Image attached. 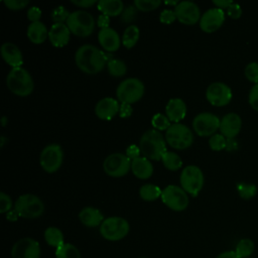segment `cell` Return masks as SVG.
I'll return each instance as SVG.
<instances>
[{"label":"cell","mask_w":258,"mask_h":258,"mask_svg":"<svg viewBox=\"0 0 258 258\" xmlns=\"http://www.w3.org/2000/svg\"><path fill=\"white\" fill-rule=\"evenodd\" d=\"M141 258H145V257H141Z\"/></svg>","instance_id":"cell-59"},{"label":"cell","mask_w":258,"mask_h":258,"mask_svg":"<svg viewBox=\"0 0 258 258\" xmlns=\"http://www.w3.org/2000/svg\"><path fill=\"white\" fill-rule=\"evenodd\" d=\"M242 127L241 117L236 113L226 114L220 122V131L227 139H234Z\"/></svg>","instance_id":"cell-18"},{"label":"cell","mask_w":258,"mask_h":258,"mask_svg":"<svg viewBox=\"0 0 258 258\" xmlns=\"http://www.w3.org/2000/svg\"><path fill=\"white\" fill-rule=\"evenodd\" d=\"M226 144H227V138L222 134H214L210 137L209 145L212 150L220 151L222 149H225Z\"/></svg>","instance_id":"cell-39"},{"label":"cell","mask_w":258,"mask_h":258,"mask_svg":"<svg viewBox=\"0 0 258 258\" xmlns=\"http://www.w3.org/2000/svg\"><path fill=\"white\" fill-rule=\"evenodd\" d=\"M179 181L187 194L197 197L204 185V173L199 166L187 165L181 170Z\"/></svg>","instance_id":"cell-9"},{"label":"cell","mask_w":258,"mask_h":258,"mask_svg":"<svg viewBox=\"0 0 258 258\" xmlns=\"http://www.w3.org/2000/svg\"><path fill=\"white\" fill-rule=\"evenodd\" d=\"M97 7L103 14L108 16H118L125 8L121 0H100L97 3Z\"/></svg>","instance_id":"cell-27"},{"label":"cell","mask_w":258,"mask_h":258,"mask_svg":"<svg viewBox=\"0 0 258 258\" xmlns=\"http://www.w3.org/2000/svg\"><path fill=\"white\" fill-rule=\"evenodd\" d=\"M176 19L186 25H194L201 19V11L199 6L192 1H179L174 7Z\"/></svg>","instance_id":"cell-15"},{"label":"cell","mask_w":258,"mask_h":258,"mask_svg":"<svg viewBox=\"0 0 258 258\" xmlns=\"http://www.w3.org/2000/svg\"><path fill=\"white\" fill-rule=\"evenodd\" d=\"M214 5H216L217 8H220V9H228L234 2L231 1V0H214L213 1Z\"/></svg>","instance_id":"cell-52"},{"label":"cell","mask_w":258,"mask_h":258,"mask_svg":"<svg viewBox=\"0 0 258 258\" xmlns=\"http://www.w3.org/2000/svg\"><path fill=\"white\" fill-rule=\"evenodd\" d=\"M134 6L140 11L155 10L161 4L160 0H134Z\"/></svg>","instance_id":"cell-38"},{"label":"cell","mask_w":258,"mask_h":258,"mask_svg":"<svg viewBox=\"0 0 258 258\" xmlns=\"http://www.w3.org/2000/svg\"><path fill=\"white\" fill-rule=\"evenodd\" d=\"M141 153L149 160H161L166 150V140L161 132L156 129L145 131L139 141Z\"/></svg>","instance_id":"cell-2"},{"label":"cell","mask_w":258,"mask_h":258,"mask_svg":"<svg viewBox=\"0 0 258 258\" xmlns=\"http://www.w3.org/2000/svg\"><path fill=\"white\" fill-rule=\"evenodd\" d=\"M11 256L12 258H39L40 246L32 238H22L13 245Z\"/></svg>","instance_id":"cell-16"},{"label":"cell","mask_w":258,"mask_h":258,"mask_svg":"<svg viewBox=\"0 0 258 258\" xmlns=\"http://www.w3.org/2000/svg\"><path fill=\"white\" fill-rule=\"evenodd\" d=\"M109 23H110V18H109L108 15H105V14L99 15L98 20H97V25H98L101 29H102V28L109 27Z\"/></svg>","instance_id":"cell-51"},{"label":"cell","mask_w":258,"mask_h":258,"mask_svg":"<svg viewBox=\"0 0 258 258\" xmlns=\"http://www.w3.org/2000/svg\"><path fill=\"white\" fill-rule=\"evenodd\" d=\"M79 219L83 225L90 228H94L99 225L101 226L105 220L101 211L93 207H85L82 209L79 213Z\"/></svg>","instance_id":"cell-24"},{"label":"cell","mask_w":258,"mask_h":258,"mask_svg":"<svg viewBox=\"0 0 258 258\" xmlns=\"http://www.w3.org/2000/svg\"><path fill=\"white\" fill-rule=\"evenodd\" d=\"M225 21V13L220 8L208 9L200 19V27L206 33H212L218 30Z\"/></svg>","instance_id":"cell-17"},{"label":"cell","mask_w":258,"mask_h":258,"mask_svg":"<svg viewBox=\"0 0 258 258\" xmlns=\"http://www.w3.org/2000/svg\"><path fill=\"white\" fill-rule=\"evenodd\" d=\"M50 16L54 23H64V21H67V19L70 16V12L67 10L64 6L59 5L53 8V10L50 13Z\"/></svg>","instance_id":"cell-37"},{"label":"cell","mask_w":258,"mask_h":258,"mask_svg":"<svg viewBox=\"0 0 258 258\" xmlns=\"http://www.w3.org/2000/svg\"><path fill=\"white\" fill-rule=\"evenodd\" d=\"M131 170L140 179H147L153 173V165L145 156H139L131 160Z\"/></svg>","instance_id":"cell-25"},{"label":"cell","mask_w":258,"mask_h":258,"mask_svg":"<svg viewBox=\"0 0 258 258\" xmlns=\"http://www.w3.org/2000/svg\"><path fill=\"white\" fill-rule=\"evenodd\" d=\"M244 73H245L246 79L249 82L254 83L255 85L258 84V62H256V61L249 62L246 66Z\"/></svg>","instance_id":"cell-40"},{"label":"cell","mask_w":258,"mask_h":258,"mask_svg":"<svg viewBox=\"0 0 258 258\" xmlns=\"http://www.w3.org/2000/svg\"><path fill=\"white\" fill-rule=\"evenodd\" d=\"M66 23L71 32L80 37H87L91 35L96 25L94 16L85 10H76L71 12Z\"/></svg>","instance_id":"cell-4"},{"label":"cell","mask_w":258,"mask_h":258,"mask_svg":"<svg viewBox=\"0 0 258 258\" xmlns=\"http://www.w3.org/2000/svg\"><path fill=\"white\" fill-rule=\"evenodd\" d=\"M237 148V143L235 142L234 139H227V144H226V149L227 150H233Z\"/></svg>","instance_id":"cell-55"},{"label":"cell","mask_w":258,"mask_h":258,"mask_svg":"<svg viewBox=\"0 0 258 258\" xmlns=\"http://www.w3.org/2000/svg\"><path fill=\"white\" fill-rule=\"evenodd\" d=\"M129 230V223L121 217H109L100 226V234L109 241H119L125 238Z\"/></svg>","instance_id":"cell-8"},{"label":"cell","mask_w":258,"mask_h":258,"mask_svg":"<svg viewBox=\"0 0 258 258\" xmlns=\"http://www.w3.org/2000/svg\"><path fill=\"white\" fill-rule=\"evenodd\" d=\"M103 169L112 177H121L131 169V159L124 153H111L104 159Z\"/></svg>","instance_id":"cell-12"},{"label":"cell","mask_w":258,"mask_h":258,"mask_svg":"<svg viewBox=\"0 0 258 258\" xmlns=\"http://www.w3.org/2000/svg\"><path fill=\"white\" fill-rule=\"evenodd\" d=\"M1 56L12 68H19L23 63V55L19 47L12 42H4L0 48Z\"/></svg>","instance_id":"cell-22"},{"label":"cell","mask_w":258,"mask_h":258,"mask_svg":"<svg viewBox=\"0 0 258 258\" xmlns=\"http://www.w3.org/2000/svg\"><path fill=\"white\" fill-rule=\"evenodd\" d=\"M249 104L255 111L258 112V84L254 85L250 92H249V98H248Z\"/></svg>","instance_id":"cell-45"},{"label":"cell","mask_w":258,"mask_h":258,"mask_svg":"<svg viewBox=\"0 0 258 258\" xmlns=\"http://www.w3.org/2000/svg\"><path fill=\"white\" fill-rule=\"evenodd\" d=\"M119 102L111 97H105L101 99L95 106V114L102 120H111L119 113Z\"/></svg>","instance_id":"cell-20"},{"label":"cell","mask_w":258,"mask_h":258,"mask_svg":"<svg viewBox=\"0 0 258 258\" xmlns=\"http://www.w3.org/2000/svg\"><path fill=\"white\" fill-rule=\"evenodd\" d=\"M4 5L10 10H21L29 4L28 0H4Z\"/></svg>","instance_id":"cell-43"},{"label":"cell","mask_w":258,"mask_h":258,"mask_svg":"<svg viewBox=\"0 0 258 258\" xmlns=\"http://www.w3.org/2000/svg\"><path fill=\"white\" fill-rule=\"evenodd\" d=\"M161 161L164 167L171 171H175L182 166V160L180 156L172 151H166L162 156Z\"/></svg>","instance_id":"cell-31"},{"label":"cell","mask_w":258,"mask_h":258,"mask_svg":"<svg viewBox=\"0 0 258 258\" xmlns=\"http://www.w3.org/2000/svg\"><path fill=\"white\" fill-rule=\"evenodd\" d=\"M44 239L45 242L55 249L63 244V234L62 232L56 227H48L44 231Z\"/></svg>","instance_id":"cell-28"},{"label":"cell","mask_w":258,"mask_h":258,"mask_svg":"<svg viewBox=\"0 0 258 258\" xmlns=\"http://www.w3.org/2000/svg\"><path fill=\"white\" fill-rule=\"evenodd\" d=\"M137 11L138 9L134 6V4L128 5L121 13V21L123 23H131L133 20H135L137 16Z\"/></svg>","instance_id":"cell-41"},{"label":"cell","mask_w":258,"mask_h":258,"mask_svg":"<svg viewBox=\"0 0 258 258\" xmlns=\"http://www.w3.org/2000/svg\"><path fill=\"white\" fill-rule=\"evenodd\" d=\"M165 140L172 148L182 150L194 143V134L184 124L173 123L165 131Z\"/></svg>","instance_id":"cell-7"},{"label":"cell","mask_w":258,"mask_h":258,"mask_svg":"<svg viewBox=\"0 0 258 258\" xmlns=\"http://www.w3.org/2000/svg\"><path fill=\"white\" fill-rule=\"evenodd\" d=\"M18 217H19V216H18V214L16 213V211H15V210H11V211H9V212L7 213V215H6V219H7L8 221H11V222L16 221Z\"/></svg>","instance_id":"cell-54"},{"label":"cell","mask_w":258,"mask_h":258,"mask_svg":"<svg viewBox=\"0 0 258 258\" xmlns=\"http://www.w3.org/2000/svg\"><path fill=\"white\" fill-rule=\"evenodd\" d=\"M206 98L213 106L223 107L232 100V91L228 85L222 82H215L207 88Z\"/></svg>","instance_id":"cell-14"},{"label":"cell","mask_w":258,"mask_h":258,"mask_svg":"<svg viewBox=\"0 0 258 258\" xmlns=\"http://www.w3.org/2000/svg\"><path fill=\"white\" fill-rule=\"evenodd\" d=\"M55 258H81V253L75 245L63 243L55 249Z\"/></svg>","instance_id":"cell-32"},{"label":"cell","mask_w":258,"mask_h":258,"mask_svg":"<svg viewBox=\"0 0 258 258\" xmlns=\"http://www.w3.org/2000/svg\"><path fill=\"white\" fill-rule=\"evenodd\" d=\"M141 153V150L139 148V146H137L136 144H131L126 148V155L131 159H135L137 157H139V154Z\"/></svg>","instance_id":"cell-48"},{"label":"cell","mask_w":258,"mask_h":258,"mask_svg":"<svg viewBox=\"0 0 258 258\" xmlns=\"http://www.w3.org/2000/svg\"><path fill=\"white\" fill-rule=\"evenodd\" d=\"M27 37L28 39L36 44L42 43L48 37V30L46 25L41 21L30 22L27 27Z\"/></svg>","instance_id":"cell-26"},{"label":"cell","mask_w":258,"mask_h":258,"mask_svg":"<svg viewBox=\"0 0 258 258\" xmlns=\"http://www.w3.org/2000/svg\"><path fill=\"white\" fill-rule=\"evenodd\" d=\"M75 61L82 72L89 75L100 73L107 64L105 52L93 44L81 45L75 53Z\"/></svg>","instance_id":"cell-1"},{"label":"cell","mask_w":258,"mask_h":258,"mask_svg":"<svg viewBox=\"0 0 258 258\" xmlns=\"http://www.w3.org/2000/svg\"><path fill=\"white\" fill-rule=\"evenodd\" d=\"M133 108L131 107V104L127 103H121L120 109H119V115L121 118H128L132 115Z\"/></svg>","instance_id":"cell-49"},{"label":"cell","mask_w":258,"mask_h":258,"mask_svg":"<svg viewBox=\"0 0 258 258\" xmlns=\"http://www.w3.org/2000/svg\"><path fill=\"white\" fill-rule=\"evenodd\" d=\"M175 19V12L171 9H163L159 14V21L164 24H171Z\"/></svg>","instance_id":"cell-44"},{"label":"cell","mask_w":258,"mask_h":258,"mask_svg":"<svg viewBox=\"0 0 258 258\" xmlns=\"http://www.w3.org/2000/svg\"><path fill=\"white\" fill-rule=\"evenodd\" d=\"M227 13L228 15L233 18V19H238L241 17L242 15V8L239 4L233 3L228 9H227Z\"/></svg>","instance_id":"cell-47"},{"label":"cell","mask_w":258,"mask_h":258,"mask_svg":"<svg viewBox=\"0 0 258 258\" xmlns=\"http://www.w3.org/2000/svg\"><path fill=\"white\" fill-rule=\"evenodd\" d=\"M217 258H239L235 251H225L217 256Z\"/></svg>","instance_id":"cell-53"},{"label":"cell","mask_w":258,"mask_h":258,"mask_svg":"<svg viewBox=\"0 0 258 258\" xmlns=\"http://www.w3.org/2000/svg\"><path fill=\"white\" fill-rule=\"evenodd\" d=\"M164 3L165 4H167V5H173L174 7L179 3V1H177V0H174V1H168V0H165L164 1Z\"/></svg>","instance_id":"cell-56"},{"label":"cell","mask_w":258,"mask_h":258,"mask_svg":"<svg viewBox=\"0 0 258 258\" xmlns=\"http://www.w3.org/2000/svg\"><path fill=\"white\" fill-rule=\"evenodd\" d=\"M71 2L74 5L81 7V8H88V7H91L94 4L98 3L96 0H72Z\"/></svg>","instance_id":"cell-50"},{"label":"cell","mask_w":258,"mask_h":258,"mask_svg":"<svg viewBox=\"0 0 258 258\" xmlns=\"http://www.w3.org/2000/svg\"><path fill=\"white\" fill-rule=\"evenodd\" d=\"M14 210L19 217L25 219H36L44 212V204L35 195H21L14 204Z\"/></svg>","instance_id":"cell-5"},{"label":"cell","mask_w":258,"mask_h":258,"mask_svg":"<svg viewBox=\"0 0 258 258\" xmlns=\"http://www.w3.org/2000/svg\"><path fill=\"white\" fill-rule=\"evenodd\" d=\"M98 40L101 46L107 52H110V53L118 50L122 41L118 32L111 27L100 29L98 32Z\"/></svg>","instance_id":"cell-19"},{"label":"cell","mask_w":258,"mask_h":258,"mask_svg":"<svg viewBox=\"0 0 258 258\" xmlns=\"http://www.w3.org/2000/svg\"><path fill=\"white\" fill-rule=\"evenodd\" d=\"M63 160V151L59 144L51 143L46 145L40 153L39 162L42 169L48 173L59 169Z\"/></svg>","instance_id":"cell-11"},{"label":"cell","mask_w":258,"mask_h":258,"mask_svg":"<svg viewBox=\"0 0 258 258\" xmlns=\"http://www.w3.org/2000/svg\"><path fill=\"white\" fill-rule=\"evenodd\" d=\"M6 141H8V140L6 139V137H5L4 135H2V136H1V143H0L1 147H3V146L5 145V142H6Z\"/></svg>","instance_id":"cell-58"},{"label":"cell","mask_w":258,"mask_h":258,"mask_svg":"<svg viewBox=\"0 0 258 258\" xmlns=\"http://www.w3.org/2000/svg\"><path fill=\"white\" fill-rule=\"evenodd\" d=\"M139 34H140V31L136 25H134V24L128 25L122 35L123 45L127 48L133 47L139 39Z\"/></svg>","instance_id":"cell-29"},{"label":"cell","mask_w":258,"mask_h":258,"mask_svg":"<svg viewBox=\"0 0 258 258\" xmlns=\"http://www.w3.org/2000/svg\"><path fill=\"white\" fill-rule=\"evenodd\" d=\"M255 249L254 242L249 238L241 239L235 249V253L238 255L239 258H247L252 255Z\"/></svg>","instance_id":"cell-33"},{"label":"cell","mask_w":258,"mask_h":258,"mask_svg":"<svg viewBox=\"0 0 258 258\" xmlns=\"http://www.w3.org/2000/svg\"><path fill=\"white\" fill-rule=\"evenodd\" d=\"M6 85L13 94L20 97L30 95L34 89V83L30 73L22 67L12 68L9 71L6 77Z\"/></svg>","instance_id":"cell-3"},{"label":"cell","mask_w":258,"mask_h":258,"mask_svg":"<svg viewBox=\"0 0 258 258\" xmlns=\"http://www.w3.org/2000/svg\"><path fill=\"white\" fill-rule=\"evenodd\" d=\"M7 123H8V118L6 116H2L1 117V125L3 127H5L7 125Z\"/></svg>","instance_id":"cell-57"},{"label":"cell","mask_w":258,"mask_h":258,"mask_svg":"<svg viewBox=\"0 0 258 258\" xmlns=\"http://www.w3.org/2000/svg\"><path fill=\"white\" fill-rule=\"evenodd\" d=\"M145 91V86L137 78H128L123 80L117 87L116 96L121 103L133 104L139 101Z\"/></svg>","instance_id":"cell-6"},{"label":"cell","mask_w":258,"mask_h":258,"mask_svg":"<svg viewBox=\"0 0 258 258\" xmlns=\"http://www.w3.org/2000/svg\"><path fill=\"white\" fill-rule=\"evenodd\" d=\"M12 205L13 204H12L11 198L4 191H1L0 192V213L1 214L8 213L9 211H11Z\"/></svg>","instance_id":"cell-42"},{"label":"cell","mask_w":258,"mask_h":258,"mask_svg":"<svg viewBox=\"0 0 258 258\" xmlns=\"http://www.w3.org/2000/svg\"><path fill=\"white\" fill-rule=\"evenodd\" d=\"M107 69H108L109 74L113 77H116V78L124 76L127 72L126 63L123 60L119 59V58H113L110 61H108L107 62Z\"/></svg>","instance_id":"cell-34"},{"label":"cell","mask_w":258,"mask_h":258,"mask_svg":"<svg viewBox=\"0 0 258 258\" xmlns=\"http://www.w3.org/2000/svg\"><path fill=\"white\" fill-rule=\"evenodd\" d=\"M220 122L215 114L203 112L194 118L192 128L199 136H212L220 128Z\"/></svg>","instance_id":"cell-13"},{"label":"cell","mask_w":258,"mask_h":258,"mask_svg":"<svg viewBox=\"0 0 258 258\" xmlns=\"http://www.w3.org/2000/svg\"><path fill=\"white\" fill-rule=\"evenodd\" d=\"M160 198L166 207L175 212H181L188 206L187 192L182 187L174 184L166 185L162 189Z\"/></svg>","instance_id":"cell-10"},{"label":"cell","mask_w":258,"mask_h":258,"mask_svg":"<svg viewBox=\"0 0 258 258\" xmlns=\"http://www.w3.org/2000/svg\"><path fill=\"white\" fill-rule=\"evenodd\" d=\"M237 191L243 200H250L257 194V186L253 183H237Z\"/></svg>","instance_id":"cell-35"},{"label":"cell","mask_w":258,"mask_h":258,"mask_svg":"<svg viewBox=\"0 0 258 258\" xmlns=\"http://www.w3.org/2000/svg\"><path fill=\"white\" fill-rule=\"evenodd\" d=\"M41 17V10L38 6H31L30 8H28L27 10V18L31 21V22H36V21H40Z\"/></svg>","instance_id":"cell-46"},{"label":"cell","mask_w":258,"mask_h":258,"mask_svg":"<svg viewBox=\"0 0 258 258\" xmlns=\"http://www.w3.org/2000/svg\"><path fill=\"white\" fill-rule=\"evenodd\" d=\"M165 113L170 121L178 123L186 115V105L182 99L172 98L165 106Z\"/></svg>","instance_id":"cell-23"},{"label":"cell","mask_w":258,"mask_h":258,"mask_svg":"<svg viewBox=\"0 0 258 258\" xmlns=\"http://www.w3.org/2000/svg\"><path fill=\"white\" fill-rule=\"evenodd\" d=\"M71 33L67 23H53L48 30V39L54 47H62L69 43Z\"/></svg>","instance_id":"cell-21"},{"label":"cell","mask_w":258,"mask_h":258,"mask_svg":"<svg viewBox=\"0 0 258 258\" xmlns=\"http://www.w3.org/2000/svg\"><path fill=\"white\" fill-rule=\"evenodd\" d=\"M161 192H162V189H160L158 185L153 183H145L141 185V187L139 188L140 198L147 202L155 201L156 199L161 197Z\"/></svg>","instance_id":"cell-30"},{"label":"cell","mask_w":258,"mask_h":258,"mask_svg":"<svg viewBox=\"0 0 258 258\" xmlns=\"http://www.w3.org/2000/svg\"><path fill=\"white\" fill-rule=\"evenodd\" d=\"M151 124L153 126V129H156L158 131L167 130L170 127V120L166 115H163L161 113H156L151 118Z\"/></svg>","instance_id":"cell-36"}]
</instances>
